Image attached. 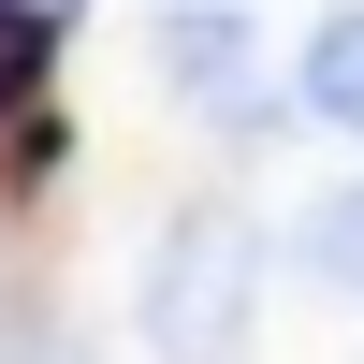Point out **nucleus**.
<instances>
[{"label":"nucleus","mask_w":364,"mask_h":364,"mask_svg":"<svg viewBox=\"0 0 364 364\" xmlns=\"http://www.w3.org/2000/svg\"><path fill=\"white\" fill-rule=\"evenodd\" d=\"M248 321H262V248H248V219L190 204V219L146 248V364H248Z\"/></svg>","instance_id":"1"},{"label":"nucleus","mask_w":364,"mask_h":364,"mask_svg":"<svg viewBox=\"0 0 364 364\" xmlns=\"http://www.w3.org/2000/svg\"><path fill=\"white\" fill-rule=\"evenodd\" d=\"M306 117L321 132H364V15H321L306 29Z\"/></svg>","instance_id":"2"},{"label":"nucleus","mask_w":364,"mask_h":364,"mask_svg":"<svg viewBox=\"0 0 364 364\" xmlns=\"http://www.w3.org/2000/svg\"><path fill=\"white\" fill-rule=\"evenodd\" d=\"M29 15H73V0H29Z\"/></svg>","instance_id":"5"},{"label":"nucleus","mask_w":364,"mask_h":364,"mask_svg":"<svg viewBox=\"0 0 364 364\" xmlns=\"http://www.w3.org/2000/svg\"><path fill=\"white\" fill-rule=\"evenodd\" d=\"M44 44H58V15H29V0H0V102H15L29 73H44Z\"/></svg>","instance_id":"4"},{"label":"nucleus","mask_w":364,"mask_h":364,"mask_svg":"<svg viewBox=\"0 0 364 364\" xmlns=\"http://www.w3.org/2000/svg\"><path fill=\"white\" fill-rule=\"evenodd\" d=\"M306 277H321V291H364V175L306 204Z\"/></svg>","instance_id":"3"}]
</instances>
